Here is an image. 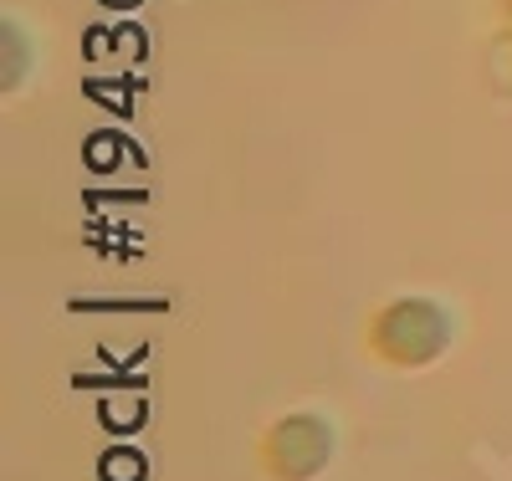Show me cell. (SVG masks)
Returning a JSON list of instances; mask_svg holds the SVG:
<instances>
[{
	"label": "cell",
	"instance_id": "cell-1",
	"mask_svg": "<svg viewBox=\"0 0 512 481\" xmlns=\"http://www.w3.org/2000/svg\"><path fill=\"white\" fill-rule=\"evenodd\" d=\"M451 348V318L436 297H400L369 318V354L395 369H425Z\"/></svg>",
	"mask_w": 512,
	"mask_h": 481
},
{
	"label": "cell",
	"instance_id": "cell-2",
	"mask_svg": "<svg viewBox=\"0 0 512 481\" xmlns=\"http://www.w3.org/2000/svg\"><path fill=\"white\" fill-rule=\"evenodd\" d=\"M328 456H333V425L313 410L282 415L262 441V461L272 481H313L328 466Z\"/></svg>",
	"mask_w": 512,
	"mask_h": 481
}]
</instances>
